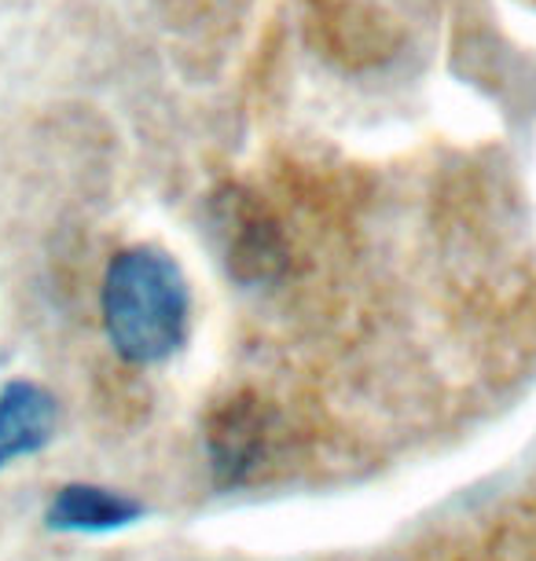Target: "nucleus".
I'll list each match as a JSON object with an SVG mask.
<instances>
[{"mask_svg":"<svg viewBox=\"0 0 536 561\" xmlns=\"http://www.w3.org/2000/svg\"><path fill=\"white\" fill-rule=\"evenodd\" d=\"M214 236L220 242V257L239 283H265L287 261V247H283L276 220L254 195L239 192V187L217 195Z\"/></svg>","mask_w":536,"mask_h":561,"instance_id":"f03ea898","label":"nucleus"},{"mask_svg":"<svg viewBox=\"0 0 536 561\" xmlns=\"http://www.w3.org/2000/svg\"><path fill=\"white\" fill-rule=\"evenodd\" d=\"M144 514L147 506L129 492L70 481L52 492L45 506V525L52 533H118V528L136 525Z\"/></svg>","mask_w":536,"mask_h":561,"instance_id":"39448f33","label":"nucleus"},{"mask_svg":"<svg viewBox=\"0 0 536 561\" xmlns=\"http://www.w3.org/2000/svg\"><path fill=\"white\" fill-rule=\"evenodd\" d=\"M103 331L125 364L151 367L184 345L192 323V290L170 253L129 247L103 275Z\"/></svg>","mask_w":536,"mask_h":561,"instance_id":"f257e3e1","label":"nucleus"},{"mask_svg":"<svg viewBox=\"0 0 536 561\" xmlns=\"http://www.w3.org/2000/svg\"><path fill=\"white\" fill-rule=\"evenodd\" d=\"M59 426V404L41 382L12 378L0 389V473L48 448Z\"/></svg>","mask_w":536,"mask_h":561,"instance_id":"20e7f679","label":"nucleus"},{"mask_svg":"<svg viewBox=\"0 0 536 561\" xmlns=\"http://www.w3.org/2000/svg\"><path fill=\"white\" fill-rule=\"evenodd\" d=\"M265 408L254 397H232L209 415L206 451L217 484H243L250 478V470L265 451Z\"/></svg>","mask_w":536,"mask_h":561,"instance_id":"7ed1b4c3","label":"nucleus"}]
</instances>
